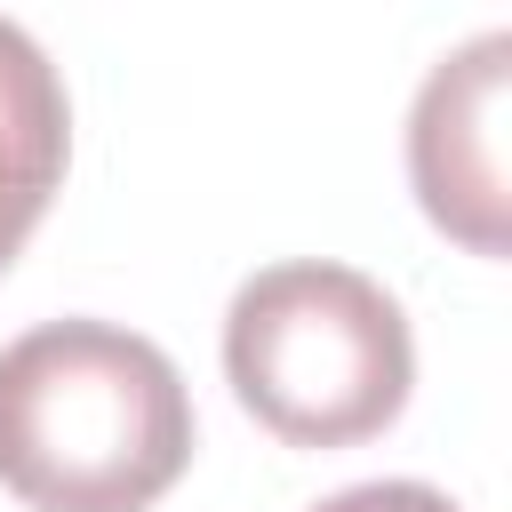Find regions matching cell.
Instances as JSON below:
<instances>
[{
    "label": "cell",
    "mask_w": 512,
    "mask_h": 512,
    "mask_svg": "<svg viewBox=\"0 0 512 512\" xmlns=\"http://www.w3.org/2000/svg\"><path fill=\"white\" fill-rule=\"evenodd\" d=\"M224 376L288 448H352L408 408L416 336L384 280L328 256H288L232 288Z\"/></svg>",
    "instance_id": "7a4b0ae2"
},
{
    "label": "cell",
    "mask_w": 512,
    "mask_h": 512,
    "mask_svg": "<svg viewBox=\"0 0 512 512\" xmlns=\"http://www.w3.org/2000/svg\"><path fill=\"white\" fill-rule=\"evenodd\" d=\"M504 88H512V32L488 24L464 48H448L408 104L416 200L472 256H504Z\"/></svg>",
    "instance_id": "3957f363"
},
{
    "label": "cell",
    "mask_w": 512,
    "mask_h": 512,
    "mask_svg": "<svg viewBox=\"0 0 512 512\" xmlns=\"http://www.w3.org/2000/svg\"><path fill=\"white\" fill-rule=\"evenodd\" d=\"M64 152H72L64 80H56L48 48L16 16H0V264L24 248L48 192L64 184Z\"/></svg>",
    "instance_id": "277c9868"
},
{
    "label": "cell",
    "mask_w": 512,
    "mask_h": 512,
    "mask_svg": "<svg viewBox=\"0 0 512 512\" xmlns=\"http://www.w3.org/2000/svg\"><path fill=\"white\" fill-rule=\"evenodd\" d=\"M192 464L176 360L120 320H40L0 344V488L32 512H144Z\"/></svg>",
    "instance_id": "6da1fadb"
},
{
    "label": "cell",
    "mask_w": 512,
    "mask_h": 512,
    "mask_svg": "<svg viewBox=\"0 0 512 512\" xmlns=\"http://www.w3.org/2000/svg\"><path fill=\"white\" fill-rule=\"evenodd\" d=\"M312 512H464V504L432 480H352V488L320 496Z\"/></svg>",
    "instance_id": "5b68a950"
}]
</instances>
